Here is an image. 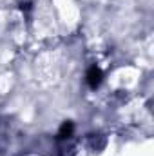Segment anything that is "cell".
<instances>
[{
	"label": "cell",
	"mask_w": 154,
	"mask_h": 156,
	"mask_svg": "<svg viewBox=\"0 0 154 156\" xmlns=\"http://www.w3.org/2000/svg\"><path fill=\"white\" fill-rule=\"evenodd\" d=\"M87 83H89V87L91 89H96L100 83H102V71H100V67H96V66H93L89 71H87Z\"/></svg>",
	"instance_id": "obj_1"
},
{
	"label": "cell",
	"mask_w": 154,
	"mask_h": 156,
	"mask_svg": "<svg viewBox=\"0 0 154 156\" xmlns=\"http://www.w3.org/2000/svg\"><path fill=\"white\" fill-rule=\"evenodd\" d=\"M73 131H75V125H73V122H64L62 123V127H60V131H58V138H69L71 134H73Z\"/></svg>",
	"instance_id": "obj_2"
}]
</instances>
